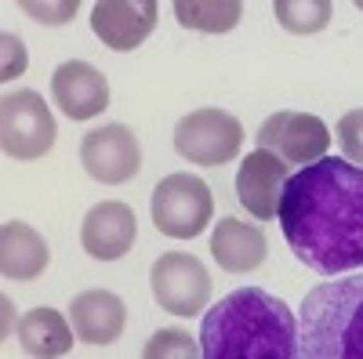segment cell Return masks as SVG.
<instances>
[{"label":"cell","mask_w":363,"mask_h":359,"mask_svg":"<svg viewBox=\"0 0 363 359\" xmlns=\"http://www.w3.org/2000/svg\"><path fill=\"white\" fill-rule=\"evenodd\" d=\"M277 218L291 254L313 273L363 268V167L345 156L301 167L284 186Z\"/></svg>","instance_id":"obj_1"},{"label":"cell","mask_w":363,"mask_h":359,"mask_svg":"<svg viewBox=\"0 0 363 359\" xmlns=\"http://www.w3.org/2000/svg\"><path fill=\"white\" fill-rule=\"evenodd\" d=\"M200 359H301L298 319L262 287L229 290L203 316Z\"/></svg>","instance_id":"obj_2"},{"label":"cell","mask_w":363,"mask_h":359,"mask_svg":"<svg viewBox=\"0 0 363 359\" xmlns=\"http://www.w3.org/2000/svg\"><path fill=\"white\" fill-rule=\"evenodd\" d=\"M301 359H363V273L316 283L298 319Z\"/></svg>","instance_id":"obj_3"},{"label":"cell","mask_w":363,"mask_h":359,"mask_svg":"<svg viewBox=\"0 0 363 359\" xmlns=\"http://www.w3.org/2000/svg\"><path fill=\"white\" fill-rule=\"evenodd\" d=\"M149 215H153V225L164 236L193 239L207 229L211 215H215V196H211L207 182L196 174H167L153 189Z\"/></svg>","instance_id":"obj_4"},{"label":"cell","mask_w":363,"mask_h":359,"mask_svg":"<svg viewBox=\"0 0 363 359\" xmlns=\"http://www.w3.org/2000/svg\"><path fill=\"white\" fill-rule=\"evenodd\" d=\"M55 116L37 91H8L0 98V145L11 160H40L55 145Z\"/></svg>","instance_id":"obj_5"},{"label":"cell","mask_w":363,"mask_h":359,"mask_svg":"<svg viewBox=\"0 0 363 359\" xmlns=\"http://www.w3.org/2000/svg\"><path fill=\"white\" fill-rule=\"evenodd\" d=\"M244 127L225 109H196L178 120L174 127V153L200 167H222L240 156Z\"/></svg>","instance_id":"obj_6"},{"label":"cell","mask_w":363,"mask_h":359,"mask_svg":"<svg viewBox=\"0 0 363 359\" xmlns=\"http://www.w3.org/2000/svg\"><path fill=\"white\" fill-rule=\"evenodd\" d=\"M149 287H153L157 305L171 316H196L211 302V273L196 254L186 251L160 254L149 273Z\"/></svg>","instance_id":"obj_7"},{"label":"cell","mask_w":363,"mask_h":359,"mask_svg":"<svg viewBox=\"0 0 363 359\" xmlns=\"http://www.w3.org/2000/svg\"><path fill=\"white\" fill-rule=\"evenodd\" d=\"M327 145H330V131L320 116L313 113H272L265 124L258 127V149L280 156L287 167H309L316 160L327 156Z\"/></svg>","instance_id":"obj_8"},{"label":"cell","mask_w":363,"mask_h":359,"mask_svg":"<svg viewBox=\"0 0 363 359\" xmlns=\"http://www.w3.org/2000/svg\"><path fill=\"white\" fill-rule=\"evenodd\" d=\"M84 171L102 186H124L142 167V145L128 124H106L87 131L80 142Z\"/></svg>","instance_id":"obj_9"},{"label":"cell","mask_w":363,"mask_h":359,"mask_svg":"<svg viewBox=\"0 0 363 359\" xmlns=\"http://www.w3.org/2000/svg\"><path fill=\"white\" fill-rule=\"evenodd\" d=\"M291 182V171L280 156L255 149L244 156L236 171V200L247 207V215H255L258 222H272L280 215V200H284V186Z\"/></svg>","instance_id":"obj_10"},{"label":"cell","mask_w":363,"mask_h":359,"mask_svg":"<svg viewBox=\"0 0 363 359\" xmlns=\"http://www.w3.org/2000/svg\"><path fill=\"white\" fill-rule=\"evenodd\" d=\"M157 0H99L91 8V29L113 51H135L157 25Z\"/></svg>","instance_id":"obj_11"},{"label":"cell","mask_w":363,"mask_h":359,"mask_svg":"<svg viewBox=\"0 0 363 359\" xmlns=\"http://www.w3.org/2000/svg\"><path fill=\"white\" fill-rule=\"evenodd\" d=\"M135 236H138V218H135L131 207L120 203V200L95 203L87 211L84 225H80V244L95 261L124 258L135 247Z\"/></svg>","instance_id":"obj_12"},{"label":"cell","mask_w":363,"mask_h":359,"mask_svg":"<svg viewBox=\"0 0 363 359\" xmlns=\"http://www.w3.org/2000/svg\"><path fill=\"white\" fill-rule=\"evenodd\" d=\"M51 98L69 120H95L109 106V80L91 62H62L51 76Z\"/></svg>","instance_id":"obj_13"},{"label":"cell","mask_w":363,"mask_h":359,"mask_svg":"<svg viewBox=\"0 0 363 359\" xmlns=\"http://www.w3.org/2000/svg\"><path fill=\"white\" fill-rule=\"evenodd\" d=\"M69 323L77 331V341L113 345L128 326V309L113 290H84L69 302Z\"/></svg>","instance_id":"obj_14"},{"label":"cell","mask_w":363,"mask_h":359,"mask_svg":"<svg viewBox=\"0 0 363 359\" xmlns=\"http://www.w3.org/2000/svg\"><path fill=\"white\" fill-rule=\"evenodd\" d=\"M211 254L222 273H255L269 254V244L258 225L240 218H218L215 236H211Z\"/></svg>","instance_id":"obj_15"},{"label":"cell","mask_w":363,"mask_h":359,"mask_svg":"<svg viewBox=\"0 0 363 359\" xmlns=\"http://www.w3.org/2000/svg\"><path fill=\"white\" fill-rule=\"evenodd\" d=\"M51 261V251L44 236L26 225V222H8L0 229V276L4 280H37Z\"/></svg>","instance_id":"obj_16"},{"label":"cell","mask_w":363,"mask_h":359,"mask_svg":"<svg viewBox=\"0 0 363 359\" xmlns=\"http://www.w3.org/2000/svg\"><path fill=\"white\" fill-rule=\"evenodd\" d=\"M77 331L58 309H29L18 323V345L29 359H62Z\"/></svg>","instance_id":"obj_17"},{"label":"cell","mask_w":363,"mask_h":359,"mask_svg":"<svg viewBox=\"0 0 363 359\" xmlns=\"http://www.w3.org/2000/svg\"><path fill=\"white\" fill-rule=\"evenodd\" d=\"M244 4L240 0H174V18L186 29L200 33H229L236 29Z\"/></svg>","instance_id":"obj_18"},{"label":"cell","mask_w":363,"mask_h":359,"mask_svg":"<svg viewBox=\"0 0 363 359\" xmlns=\"http://www.w3.org/2000/svg\"><path fill=\"white\" fill-rule=\"evenodd\" d=\"M272 11H277V22L287 33H320L330 22L335 4L330 0H277Z\"/></svg>","instance_id":"obj_19"},{"label":"cell","mask_w":363,"mask_h":359,"mask_svg":"<svg viewBox=\"0 0 363 359\" xmlns=\"http://www.w3.org/2000/svg\"><path fill=\"white\" fill-rule=\"evenodd\" d=\"M142 359H200V345L189 331L182 326H160V331L145 341Z\"/></svg>","instance_id":"obj_20"},{"label":"cell","mask_w":363,"mask_h":359,"mask_svg":"<svg viewBox=\"0 0 363 359\" xmlns=\"http://www.w3.org/2000/svg\"><path fill=\"white\" fill-rule=\"evenodd\" d=\"M338 145L349 156V164L363 167V109H349L338 120Z\"/></svg>","instance_id":"obj_21"},{"label":"cell","mask_w":363,"mask_h":359,"mask_svg":"<svg viewBox=\"0 0 363 359\" xmlns=\"http://www.w3.org/2000/svg\"><path fill=\"white\" fill-rule=\"evenodd\" d=\"M22 11L37 22H69L77 15V0H62V4H22Z\"/></svg>","instance_id":"obj_22"},{"label":"cell","mask_w":363,"mask_h":359,"mask_svg":"<svg viewBox=\"0 0 363 359\" xmlns=\"http://www.w3.org/2000/svg\"><path fill=\"white\" fill-rule=\"evenodd\" d=\"M22 69H26V47H22L18 37L4 33V69H0V76H4V80H15Z\"/></svg>","instance_id":"obj_23"}]
</instances>
